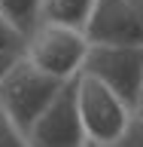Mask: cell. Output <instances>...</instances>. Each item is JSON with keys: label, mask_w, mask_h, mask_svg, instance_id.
Instances as JSON below:
<instances>
[{"label": "cell", "mask_w": 143, "mask_h": 147, "mask_svg": "<svg viewBox=\"0 0 143 147\" xmlns=\"http://www.w3.org/2000/svg\"><path fill=\"white\" fill-rule=\"evenodd\" d=\"M91 52V43L85 31L79 28H64V25H40L27 34L25 58L40 67V71L52 74L58 80H76L85 67V58Z\"/></svg>", "instance_id": "2"}, {"label": "cell", "mask_w": 143, "mask_h": 147, "mask_svg": "<svg viewBox=\"0 0 143 147\" xmlns=\"http://www.w3.org/2000/svg\"><path fill=\"white\" fill-rule=\"evenodd\" d=\"M25 46H27V37L12 22H6L0 16V52L3 55H25Z\"/></svg>", "instance_id": "9"}, {"label": "cell", "mask_w": 143, "mask_h": 147, "mask_svg": "<svg viewBox=\"0 0 143 147\" xmlns=\"http://www.w3.org/2000/svg\"><path fill=\"white\" fill-rule=\"evenodd\" d=\"M82 31L91 46H143V28L128 0H94Z\"/></svg>", "instance_id": "6"}, {"label": "cell", "mask_w": 143, "mask_h": 147, "mask_svg": "<svg viewBox=\"0 0 143 147\" xmlns=\"http://www.w3.org/2000/svg\"><path fill=\"white\" fill-rule=\"evenodd\" d=\"M40 6H43V0H0V16L27 37L40 25Z\"/></svg>", "instance_id": "8"}, {"label": "cell", "mask_w": 143, "mask_h": 147, "mask_svg": "<svg viewBox=\"0 0 143 147\" xmlns=\"http://www.w3.org/2000/svg\"><path fill=\"white\" fill-rule=\"evenodd\" d=\"M82 74L100 80L131 110H137L143 89V46H91Z\"/></svg>", "instance_id": "4"}, {"label": "cell", "mask_w": 143, "mask_h": 147, "mask_svg": "<svg viewBox=\"0 0 143 147\" xmlns=\"http://www.w3.org/2000/svg\"><path fill=\"white\" fill-rule=\"evenodd\" d=\"M0 147H27L25 132L6 117V110L0 107Z\"/></svg>", "instance_id": "10"}, {"label": "cell", "mask_w": 143, "mask_h": 147, "mask_svg": "<svg viewBox=\"0 0 143 147\" xmlns=\"http://www.w3.org/2000/svg\"><path fill=\"white\" fill-rule=\"evenodd\" d=\"M128 3H131V9H134L137 22H140V28H143V0H128Z\"/></svg>", "instance_id": "13"}, {"label": "cell", "mask_w": 143, "mask_h": 147, "mask_svg": "<svg viewBox=\"0 0 143 147\" xmlns=\"http://www.w3.org/2000/svg\"><path fill=\"white\" fill-rule=\"evenodd\" d=\"M94 9V0H43L40 22L46 25H64V28H85Z\"/></svg>", "instance_id": "7"}, {"label": "cell", "mask_w": 143, "mask_h": 147, "mask_svg": "<svg viewBox=\"0 0 143 147\" xmlns=\"http://www.w3.org/2000/svg\"><path fill=\"white\" fill-rule=\"evenodd\" d=\"M88 147H100V144H88Z\"/></svg>", "instance_id": "15"}, {"label": "cell", "mask_w": 143, "mask_h": 147, "mask_svg": "<svg viewBox=\"0 0 143 147\" xmlns=\"http://www.w3.org/2000/svg\"><path fill=\"white\" fill-rule=\"evenodd\" d=\"M18 58H21V55H3V52H0V80L6 77V71H9V67H12V64L18 61Z\"/></svg>", "instance_id": "12"}, {"label": "cell", "mask_w": 143, "mask_h": 147, "mask_svg": "<svg viewBox=\"0 0 143 147\" xmlns=\"http://www.w3.org/2000/svg\"><path fill=\"white\" fill-rule=\"evenodd\" d=\"M110 147H143V113H134L128 119L125 132L119 135L116 144H110Z\"/></svg>", "instance_id": "11"}, {"label": "cell", "mask_w": 143, "mask_h": 147, "mask_svg": "<svg viewBox=\"0 0 143 147\" xmlns=\"http://www.w3.org/2000/svg\"><path fill=\"white\" fill-rule=\"evenodd\" d=\"M27 147H88V135L79 117L76 80L64 83V89L52 98V104L40 113L27 129Z\"/></svg>", "instance_id": "5"}, {"label": "cell", "mask_w": 143, "mask_h": 147, "mask_svg": "<svg viewBox=\"0 0 143 147\" xmlns=\"http://www.w3.org/2000/svg\"><path fill=\"white\" fill-rule=\"evenodd\" d=\"M134 113H143V89H140V101H137V110Z\"/></svg>", "instance_id": "14"}, {"label": "cell", "mask_w": 143, "mask_h": 147, "mask_svg": "<svg viewBox=\"0 0 143 147\" xmlns=\"http://www.w3.org/2000/svg\"><path fill=\"white\" fill-rule=\"evenodd\" d=\"M76 101H79V117L85 126V135H88V144L100 147L116 144L119 135L125 132L128 119L134 117V110L116 92L88 74L76 77Z\"/></svg>", "instance_id": "3"}, {"label": "cell", "mask_w": 143, "mask_h": 147, "mask_svg": "<svg viewBox=\"0 0 143 147\" xmlns=\"http://www.w3.org/2000/svg\"><path fill=\"white\" fill-rule=\"evenodd\" d=\"M64 83H70V80H58L52 74L40 71L31 58L21 55L6 71V77L0 80V107L6 110V117L27 135V129L40 119V113L64 89Z\"/></svg>", "instance_id": "1"}]
</instances>
